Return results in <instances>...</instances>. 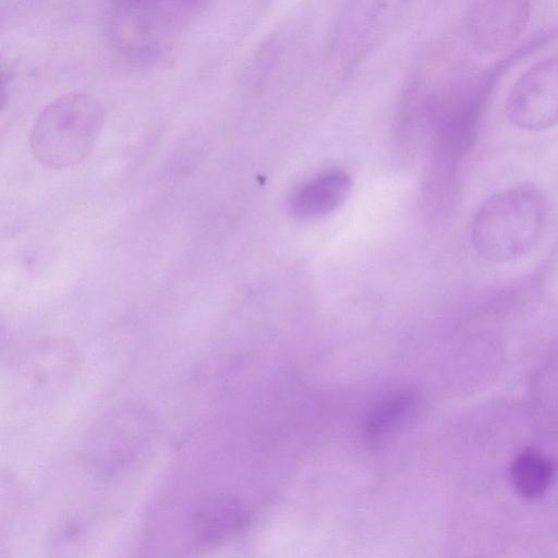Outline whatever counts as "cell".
I'll return each mask as SVG.
<instances>
[{
    "instance_id": "2",
    "label": "cell",
    "mask_w": 558,
    "mask_h": 558,
    "mask_svg": "<svg viewBox=\"0 0 558 558\" xmlns=\"http://www.w3.org/2000/svg\"><path fill=\"white\" fill-rule=\"evenodd\" d=\"M105 120L101 104L83 92L66 93L49 102L29 133L34 158L49 169L82 162L99 137Z\"/></svg>"
},
{
    "instance_id": "5",
    "label": "cell",
    "mask_w": 558,
    "mask_h": 558,
    "mask_svg": "<svg viewBox=\"0 0 558 558\" xmlns=\"http://www.w3.org/2000/svg\"><path fill=\"white\" fill-rule=\"evenodd\" d=\"M250 515L243 506L228 496L204 498L195 509L191 524L199 547H211L241 532Z\"/></svg>"
},
{
    "instance_id": "8",
    "label": "cell",
    "mask_w": 558,
    "mask_h": 558,
    "mask_svg": "<svg viewBox=\"0 0 558 558\" xmlns=\"http://www.w3.org/2000/svg\"><path fill=\"white\" fill-rule=\"evenodd\" d=\"M415 403V395L408 390L398 391L381 400L366 418V437L376 444L387 439L411 417Z\"/></svg>"
},
{
    "instance_id": "1",
    "label": "cell",
    "mask_w": 558,
    "mask_h": 558,
    "mask_svg": "<svg viewBox=\"0 0 558 558\" xmlns=\"http://www.w3.org/2000/svg\"><path fill=\"white\" fill-rule=\"evenodd\" d=\"M548 222L545 195L531 185L501 190L477 209L471 227L475 252L487 262L508 263L527 254Z\"/></svg>"
},
{
    "instance_id": "6",
    "label": "cell",
    "mask_w": 558,
    "mask_h": 558,
    "mask_svg": "<svg viewBox=\"0 0 558 558\" xmlns=\"http://www.w3.org/2000/svg\"><path fill=\"white\" fill-rule=\"evenodd\" d=\"M351 187V178L345 172H324L293 194L290 202L291 213L301 219L322 217L341 205Z\"/></svg>"
},
{
    "instance_id": "4",
    "label": "cell",
    "mask_w": 558,
    "mask_h": 558,
    "mask_svg": "<svg viewBox=\"0 0 558 558\" xmlns=\"http://www.w3.org/2000/svg\"><path fill=\"white\" fill-rule=\"evenodd\" d=\"M530 20L529 0H473L468 33L478 53L499 52L513 44Z\"/></svg>"
},
{
    "instance_id": "9",
    "label": "cell",
    "mask_w": 558,
    "mask_h": 558,
    "mask_svg": "<svg viewBox=\"0 0 558 558\" xmlns=\"http://www.w3.org/2000/svg\"><path fill=\"white\" fill-rule=\"evenodd\" d=\"M550 388L558 395V350L551 359V362L546 366V374Z\"/></svg>"
},
{
    "instance_id": "7",
    "label": "cell",
    "mask_w": 558,
    "mask_h": 558,
    "mask_svg": "<svg viewBox=\"0 0 558 558\" xmlns=\"http://www.w3.org/2000/svg\"><path fill=\"white\" fill-rule=\"evenodd\" d=\"M556 475L555 462L532 449L519 453L510 466V481L515 493L529 501L543 498L554 485Z\"/></svg>"
},
{
    "instance_id": "3",
    "label": "cell",
    "mask_w": 558,
    "mask_h": 558,
    "mask_svg": "<svg viewBox=\"0 0 558 558\" xmlns=\"http://www.w3.org/2000/svg\"><path fill=\"white\" fill-rule=\"evenodd\" d=\"M508 119L526 131H543L558 124V57L538 62L511 87Z\"/></svg>"
}]
</instances>
